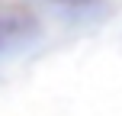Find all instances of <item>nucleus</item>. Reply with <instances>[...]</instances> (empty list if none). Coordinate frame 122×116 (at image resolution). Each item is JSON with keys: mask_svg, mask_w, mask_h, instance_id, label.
I'll use <instances>...</instances> for the list:
<instances>
[{"mask_svg": "<svg viewBox=\"0 0 122 116\" xmlns=\"http://www.w3.org/2000/svg\"><path fill=\"white\" fill-rule=\"evenodd\" d=\"M13 29H16V13H10V10H3V6H0V42H3Z\"/></svg>", "mask_w": 122, "mask_h": 116, "instance_id": "f257e3e1", "label": "nucleus"}, {"mask_svg": "<svg viewBox=\"0 0 122 116\" xmlns=\"http://www.w3.org/2000/svg\"><path fill=\"white\" fill-rule=\"evenodd\" d=\"M51 3H64V6H84V3H93V0H51Z\"/></svg>", "mask_w": 122, "mask_h": 116, "instance_id": "f03ea898", "label": "nucleus"}]
</instances>
